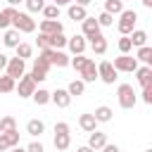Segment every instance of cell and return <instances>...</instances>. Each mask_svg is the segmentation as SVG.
I'll return each instance as SVG.
<instances>
[{
  "instance_id": "cell-1",
  "label": "cell",
  "mask_w": 152,
  "mask_h": 152,
  "mask_svg": "<svg viewBox=\"0 0 152 152\" xmlns=\"http://www.w3.org/2000/svg\"><path fill=\"white\" fill-rule=\"evenodd\" d=\"M135 21H138L135 10H121V12H119V21H116L119 33H121V36H128V33L135 28Z\"/></svg>"
},
{
  "instance_id": "cell-2",
  "label": "cell",
  "mask_w": 152,
  "mask_h": 152,
  "mask_svg": "<svg viewBox=\"0 0 152 152\" xmlns=\"http://www.w3.org/2000/svg\"><path fill=\"white\" fill-rule=\"evenodd\" d=\"M10 26L17 28L19 33H33L36 31V19H31V14H26V12H14Z\"/></svg>"
},
{
  "instance_id": "cell-3",
  "label": "cell",
  "mask_w": 152,
  "mask_h": 152,
  "mask_svg": "<svg viewBox=\"0 0 152 152\" xmlns=\"http://www.w3.org/2000/svg\"><path fill=\"white\" fill-rule=\"evenodd\" d=\"M116 97H119V104H121L124 109H133V107H135V102H138L135 90H133V86H131V83H121V86L116 88Z\"/></svg>"
},
{
  "instance_id": "cell-4",
  "label": "cell",
  "mask_w": 152,
  "mask_h": 152,
  "mask_svg": "<svg viewBox=\"0 0 152 152\" xmlns=\"http://www.w3.org/2000/svg\"><path fill=\"white\" fill-rule=\"evenodd\" d=\"M69 145H71L69 124H66V121L55 124V147H57V150H69Z\"/></svg>"
},
{
  "instance_id": "cell-5",
  "label": "cell",
  "mask_w": 152,
  "mask_h": 152,
  "mask_svg": "<svg viewBox=\"0 0 152 152\" xmlns=\"http://www.w3.org/2000/svg\"><path fill=\"white\" fill-rule=\"evenodd\" d=\"M112 66H114L116 71H126V74H133V71L138 69V59H135V57H131V55H119V57H114Z\"/></svg>"
},
{
  "instance_id": "cell-6",
  "label": "cell",
  "mask_w": 152,
  "mask_h": 152,
  "mask_svg": "<svg viewBox=\"0 0 152 152\" xmlns=\"http://www.w3.org/2000/svg\"><path fill=\"white\" fill-rule=\"evenodd\" d=\"M116 74H119V71H116V69L112 66V62L102 59V62L97 64V78H102V81H104L107 86H112V83L116 81Z\"/></svg>"
},
{
  "instance_id": "cell-7",
  "label": "cell",
  "mask_w": 152,
  "mask_h": 152,
  "mask_svg": "<svg viewBox=\"0 0 152 152\" xmlns=\"http://www.w3.org/2000/svg\"><path fill=\"white\" fill-rule=\"evenodd\" d=\"M17 81H19V83L14 86V90L19 93V97H31V95H33V90H36V83H33V78H31L28 74H24V76H19Z\"/></svg>"
},
{
  "instance_id": "cell-8",
  "label": "cell",
  "mask_w": 152,
  "mask_h": 152,
  "mask_svg": "<svg viewBox=\"0 0 152 152\" xmlns=\"http://www.w3.org/2000/svg\"><path fill=\"white\" fill-rule=\"evenodd\" d=\"M5 69H7V76H12V78L17 81L19 76H24V69H26V64H24V59H19V57H10Z\"/></svg>"
},
{
  "instance_id": "cell-9",
  "label": "cell",
  "mask_w": 152,
  "mask_h": 152,
  "mask_svg": "<svg viewBox=\"0 0 152 152\" xmlns=\"http://www.w3.org/2000/svg\"><path fill=\"white\" fill-rule=\"evenodd\" d=\"M81 28H83V38H93V36H97V33H102L100 28V24H97V19L95 17H86L83 21H81Z\"/></svg>"
},
{
  "instance_id": "cell-10",
  "label": "cell",
  "mask_w": 152,
  "mask_h": 152,
  "mask_svg": "<svg viewBox=\"0 0 152 152\" xmlns=\"http://www.w3.org/2000/svg\"><path fill=\"white\" fill-rule=\"evenodd\" d=\"M50 102H55L57 107L66 109V107L71 104V95L66 93V88H57V90H52V93H50Z\"/></svg>"
},
{
  "instance_id": "cell-11",
  "label": "cell",
  "mask_w": 152,
  "mask_h": 152,
  "mask_svg": "<svg viewBox=\"0 0 152 152\" xmlns=\"http://www.w3.org/2000/svg\"><path fill=\"white\" fill-rule=\"evenodd\" d=\"M38 28H40V33H48V36H52V33H62V31H64V26H62L59 19H43Z\"/></svg>"
},
{
  "instance_id": "cell-12",
  "label": "cell",
  "mask_w": 152,
  "mask_h": 152,
  "mask_svg": "<svg viewBox=\"0 0 152 152\" xmlns=\"http://www.w3.org/2000/svg\"><path fill=\"white\" fill-rule=\"evenodd\" d=\"M66 48H69L74 55H83L86 48H88V40H86L83 36H71V38H66Z\"/></svg>"
},
{
  "instance_id": "cell-13",
  "label": "cell",
  "mask_w": 152,
  "mask_h": 152,
  "mask_svg": "<svg viewBox=\"0 0 152 152\" xmlns=\"http://www.w3.org/2000/svg\"><path fill=\"white\" fill-rule=\"evenodd\" d=\"M78 74H81V81H83V83H93V81H97V66H95V62L88 59L86 66H83Z\"/></svg>"
},
{
  "instance_id": "cell-14",
  "label": "cell",
  "mask_w": 152,
  "mask_h": 152,
  "mask_svg": "<svg viewBox=\"0 0 152 152\" xmlns=\"http://www.w3.org/2000/svg\"><path fill=\"white\" fill-rule=\"evenodd\" d=\"M48 59H50V64H55V66H69V55L66 52H62V50H52L50 48V52H48Z\"/></svg>"
},
{
  "instance_id": "cell-15",
  "label": "cell",
  "mask_w": 152,
  "mask_h": 152,
  "mask_svg": "<svg viewBox=\"0 0 152 152\" xmlns=\"http://www.w3.org/2000/svg\"><path fill=\"white\" fill-rule=\"evenodd\" d=\"M107 142V133H102V131H90V138H88V147L90 150H102V145Z\"/></svg>"
},
{
  "instance_id": "cell-16",
  "label": "cell",
  "mask_w": 152,
  "mask_h": 152,
  "mask_svg": "<svg viewBox=\"0 0 152 152\" xmlns=\"http://www.w3.org/2000/svg\"><path fill=\"white\" fill-rule=\"evenodd\" d=\"M88 40H90V48H93L95 55H104V52H107V38H104L102 33H97V36H93V38H88Z\"/></svg>"
},
{
  "instance_id": "cell-17",
  "label": "cell",
  "mask_w": 152,
  "mask_h": 152,
  "mask_svg": "<svg viewBox=\"0 0 152 152\" xmlns=\"http://www.w3.org/2000/svg\"><path fill=\"white\" fill-rule=\"evenodd\" d=\"M133 74H135V78H138L140 86H150L152 83V66H147V64L145 66H138Z\"/></svg>"
},
{
  "instance_id": "cell-18",
  "label": "cell",
  "mask_w": 152,
  "mask_h": 152,
  "mask_svg": "<svg viewBox=\"0 0 152 152\" xmlns=\"http://www.w3.org/2000/svg\"><path fill=\"white\" fill-rule=\"evenodd\" d=\"M112 107H107V104H100L95 112H93V116H95V121L97 124H107V121H112Z\"/></svg>"
},
{
  "instance_id": "cell-19",
  "label": "cell",
  "mask_w": 152,
  "mask_h": 152,
  "mask_svg": "<svg viewBox=\"0 0 152 152\" xmlns=\"http://www.w3.org/2000/svg\"><path fill=\"white\" fill-rule=\"evenodd\" d=\"M66 14H69V19H74V21H83V19L88 17V12H86V7H81V5H76V2H71V5H69V10H66Z\"/></svg>"
},
{
  "instance_id": "cell-20",
  "label": "cell",
  "mask_w": 152,
  "mask_h": 152,
  "mask_svg": "<svg viewBox=\"0 0 152 152\" xmlns=\"http://www.w3.org/2000/svg\"><path fill=\"white\" fill-rule=\"evenodd\" d=\"M43 131H45V124H43L40 119H31V121L26 124V133H28V135H33V138H40V135H43Z\"/></svg>"
},
{
  "instance_id": "cell-21",
  "label": "cell",
  "mask_w": 152,
  "mask_h": 152,
  "mask_svg": "<svg viewBox=\"0 0 152 152\" xmlns=\"http://www.w3.org/2000/svg\"><path fill=\"white\" fill-rule=\"evenodd\" d=\"M78 126H81L86 133H90V131H95V128H97V121H95V116H93V114H81V116H78Z\"/></svg>"
},
{
  "instance_id": "cell-22",
  "label": "cell",
  "mask_w": 152,
  "mask_h": 152,
  "mask_svg": "<svg viewBox=\"0 0 152 152\" xmlns=\"http://www.w3.org/2000/svg\"><path fill=\"white\" fill-rule=\"evenodd\" d=\"M14 12H17V7H2L0 10V28H10V24H12V17H14Z\"/></svg>"
},
{
  "instance_id": "cell-23",
  "label": "cell",
  "mask_w": 152,
  "mask_h": 152,
  "mask_svg": "<svg viewBox=\"0 0 152 152\" xmlns=\"http://www.w3.org/2000/svg\"><path fill=\"white\" fill-rule=\"evenodd\" d=\"M2 43H5L7 48H17V45L21 43V38H19V31H17V28H7V31H5V38H2Z\"/></svg>"
},
{
  "instance_id": "cell-24",
  "label": "cell",
  "mask_w": 152,
  "mask_h": 152,
  "mask_svg": "<svg viewBox=\"0 0 152 152\" xmlns=\"http://www.w3.org/2000/svg\"><path fill=\"white\" fill-rule=\"evenodd\" d=\"M128 38H131V43H133V48H140V45H147V33H145V31H140V28H133V31L128 33Z\"/></svg>"
},
{
  "instance_id": "cell-25",
  "label": "cell",
  "mask_w": 152,
  "mask_h": 152,
  "mask_svg": "<svg viewBox=\"0 0 152 152\" xmlns=\"http://www.w3.org/2000/svg\"><path fill=\"white\" fill-rule=\"evenodd\" d=\"M135 59H138V62H142V64H147V66H152V48H150V45H140V48H138Z\"/></svg>"
},
{
  "instance_id": "cell-26",
  "label": "cell",
  "mask_w": 152,
  "mask_h": 152,
  "mask_svg": "<svg viewBox=\"0 0 152 152\" xmlns=\"http://www.w3.org/2000/svg\"><path fill=\"white\" fill-rule=\"evenodd\" d=\"M66 93H69L71 97H78V95H83V93H86V83H83L81 78H74V81L66 86Z\"/></svg>"
},
{
  "instance_id": "cell-27",
  "label": "cell",
  "mask_w": 152,
  "mask_h": 152,
  "mask_svg": "<svg viewBox=\"0 0 152 152\" xmlns=\"http://www.w3.org/2000/svg\"><path fill=\"white\" fill-rule=\"evenodd\" d=\"M31 97H33L36 104H48V102H50V90H45V88H36Z\"/></svg>"
},
{
  "instance_id": "cell-28",
  "label": "cell",
  "mask_w": 152,
  "mask_h": 152,
  "mask_svg": "<svg viewBox=\"0 0 152 152\" xmlns=\"http://www.w3.org/2000/svg\"><path fill=\"white\" fill-rule=\"evenodd\" d=\"M14 86H17V81H14L12 76L0 74V93H12V90H14Z\"/></svg>"
},
{
  "instance_id": "cell-29",
  "label": "cell",
  "mask_w": 152,
  "mask_h": 152,
  "mask_svg": "<svg viewBox=\"0 0 152 152\" xmlns=\"http://www.w3.org/2000/svg\"><path fill=\"white\" fill-rule=\"evenodd\" d=\"M64 45H66V36H64V31L50 36V48H52V50H62Z\"/></svg>"
},
{
  "instance_id": "cell-30",
  "label": "cell",
  "mask_w": 152,
  "mask_h": 152,
  "mask_svg": "<svg viewBox=\"0 0 152 152\" xmlns=\"http://www.w3.org/2000/svg\"><path fill=\"white\" fill-rule=\"evenodd\" d=\"M14 50H17V57L26 62V59L31 57V52H33V45H28V43H19V45H17Z\"/></svg>"
},
{
  "instance_id": "cell-31",
  "label": "cell",
  "mask_w": 152,
  "mask_h": 152,
  "mask_svg": "<svg viewBox=\"0 0 152 152\" xmlns=\"http://www.w3.org/2000/svg\"><path fill=\"white\" fill-rule=\"evenodd\" d=\"M121 10H124V2H121V0H107V2H104V12H109L112 17L119 14Z\"/></svg>"
},
{
  "instance_id": "cell-32",
  "label": "cell",
  "mask_w": 152,
  "mask_h": 152,
  "mask_svg": "<svg viewBox=\"0 0 152 152\" xmlns=\"http://www.w3.org/2000/svg\"><path fill=\"white\" fill-rule=\"evenodd\" d=\"M40 12H43L45 19H59V7H57V5H45Z\"/></svg>"
},
{
  "instance_id": "cell-33",
  "label": "cell",
  "mask_w": 152,
  "mask_h": 152,
  "mask_svg": "<svg viewBox=\"0 0 152 152\" xmlns=\"http://www.w3.org/2000/svg\"><path fill=\"white\" fill-rule=\"evenodd\" d=\"M17 128V121H14V116H2L0 119V131L2 133H7V131H14Z\"/></svg>"
},
{
  "instance_id": "cell-34",
  "label": "cell",
  "mask_w": 152,
  "mask_h": 152,
  "mask_svg": "<svg viewBox=\"0 0 152 152\" xmlns=\"http://www.w3.org/2000/svg\"><path fill=\"white\" fill-rule=\"evenodd\" d=\"M131 50H133L131 38H128V36H121V38H119V52H121V55H128Z\"/></svg>"
},
{
  "instance_id": "cell-35",
  "label": "cell",
  "mask_w": 152,
  "mask_h": 152,
  "mask_svg": "<svg viewBox=\"0 0 152 152\" xmlns=\"http://www.w3.org/2000/svg\"><path fill=\"white\" fill-rule=\"evenodd\" d=\"M88 59H90V57H83V55H74V57L69 59V64H71L76 71H81V69L86 66V62H88Z\"/></svg>"
},
{
  "instance_id": "cell-36",
  "label": "cell",
  "mask_w": 152,
  "mask_h": 152,
  "mask_svg": "<svg viewBox=\"0 0 152 152\" xmlns=\"http://www.w3.org/2000/svg\"><path fill=\"white\" fill-rule=\"evenodd\" d=\"M26 2V10L28 12H40L45 7V0H24Z\"/></svg>"
},
{
  "instance_id": "cell-37",
  "label": "cell",
  "mask_w": 152,
  "mask_h": 152,
  "mask_svg": "<svg viewBox=\"0 0 152 152\" xmlns=\"http://www.w3.org/2000/svg\"><path fill=\"white\" fill-rule=\"evenodd\" d=\"M95 19H97V24H100V26H112V24H114V17H112L109 12H102V14H100V17H95Z\"/></svg>"
},
{
  "instance_id": "cell-38",
  "label": "cell",
  "mask_w": 152,
  "mask_h": 152,
  "mask_svg": "<svg viewBox=\"0 0 152 152\" xmlns=\"http://www.w3.org/2000/svg\"><path fill=\"white\" fill-rule=\"evenodd\" d=\"M36 45H38L40 50H48V48H50V36H48V33H40V36L36 38Z\"/></svg>"
},
{
  "instance_id": "cell-39",
  "label": "cell",
  "mask_w": 152,
  "mask_h": 152,
  "mask_svg": "<svg viewBox=\"0 0 152 152\" xmlns=\"http://www.w3.org/2000/svg\"><path fill=\"white\" fill-rule=\"evenodd\" d=\"M5 138H7V142H10V147H14V145H19V131L14 128V131H7L5 133Z\"/></svg>"
},
{
  "instance_id": "cell-40",
  "label": "cell",
  "mask_w": 152,
  "mask_h": 152,
  "mask_svg": "<svg viewBox=\"0 0 152 152\" xmlns=\"http://www.w3.org/2000/svg\"><path fill=\"white\" fill-rule=\"evenodd\" d=\"M142 102L145 104H152V83L150 86H142Z\"/></svg>"
},
{
  "instance_id": "cell-41",
  "label": "cell",
  "mask_w": 152,
  "mask_h": 152,
  "mask_svg": "<svg viewBox=\"0 0 152 152\" xmlns=\"http://www.w3.org/2000/svg\"><path fill=\"white\" fill-rule=\"evenodd\" d=\"M26 152H45V147H43V142H40V140H33V142L26 147Z\"/></svg>"
},
{
  "instance_id": "cell-42",
  "label": "cell",
  "mask_w": 152,
  "mask_h": 152,
  "mask_svg": "<svg viewBox=\"0 0 152 152\" xmlns=\"http://www.w3.org/2000/svg\"><path fill=\"white\" fill-rule=\"evenodd\" d=\"M7 150H10V142H7L5 133H0V152H7Z\"/></svg>"
},
{
  "instance_id": "cell-43",
  "label": "cell",
  "mask_w": 152,
  "mask_h": 152,
  "mask_svg": "<svg viewBox=\"0 0 152 152\" xmlns=\"http://www.w3.org/2000/svg\"><path fill=\"white\" fill-rule=\"evenodd\" d=\"M102 152H121V150H119V145H109V142H104V145H102Z\"/></svg>"
},
{
  "instance_id": "cell-44",
  "label": "cell",
  "mask_w": 152,
  "mask_h": 152,
  "mask_svg": "<svg viewBox=\"0 0 152 152\" xmlns=\"http://www.w3.org/2000/svg\"><path fill=\"white\" fill-rule=\"evenodd\" d=\"M5 66H7V55H2V52H0V71H2Z\"/></svg>"
},
{
  "instance_id": "cell-45",
  "label": "cell",
  "mask_w": 152,
  "mask_h": 152,
  "mask_svg": "<svg viewBox=\"0 0 152 152\" xmlns=\"http://www.w3.org/2000/svg\"><path fill=\"white\" fill-rule=\"evenodd\" d=\"M74 2H76V5H81V7H88L93 0H74Z\"/></svg>"
},
{
  "instance_id": "cell-46",
  "label": "cell",
  "mask_w": 152,
  "mask_h": 152,
  "mask_svg": "<svg viewBox=\"0 0 152 152\" xmlns=\"http://www.w3.org/2000/svg\"><path fill=\"white\" fill-rule=\"evenodd\" d=\"M69 2H74V0H55V5H57V7H62V5H69Z\"/></svg>"
},
{
  "instance_id": "cell-47",
  "label": "cell",
  "mask_w": 152,
  "mask_h": 152,
  "mask_svg": "<svg viewBox=\"0 0 152 152\" xmlns=\"http://www.w3.org/2000/svg\"><path fill=\"white\" fill-rule=\"evenodd\" d=\"M7 152H26V150H24V147H19V145H14V147H10Z\"/></svg>"
},
{
  "instance_id": "cell-48",
  "label": "cell",
  "mask_w": 152,
  "mask_h": 152,
  "mask_svg": "<svg viewBox=\"0 0 152 152\" xmlns=\"http://www.w3.org/2000/svg\"><path fill=\"white\" fill-rule=\"evenodd\" d=\"M76 152H95V150H90V147H88V145H83V147H78V150H76Z\"/></svg>"
},
{
  "instance_id": "cell-49",
  "label": "cell",
  "mask_w": 152,
  "mask_h": 152,
  "mask_svg": "<svg viewBox=\"0 0 152 152\" xmlns=\"http://www.w3.org/2000/svg\"><path fill=\"white\" fill-rule=\"evenodd\" d=\"M19 2H24V0H7V5H10V7H17Z\"/></svg>"
},
{
  "instance_id": "cell-50",
  "label": "cell",
  "mask_w": 152,
  "mask_h": 152,
  "mask_svg": "<svg viewBox=\"0 0 152 152\" xmlns=\"http://www.w3.org/2000/svg\"><path fill=\"white\" fill-rule=\"evenodd\" d=\"M142 7H147V10H150V7H152V0H142Z\"/></svg>"
},
{
  "instance_id": "cell-51",
  "label": "cell",
  "mask_w": 152,
  "mask_h": 152,
  "mask_svg": "<svg viewBox=\"0 0 152 152\" xmlns=\"http://www.w3.org/2000/svg\"><path fill=\"white\" fill-rule=\"evenodd\" d=\"M145 152H152V150H145Z\"/></svg>"
},
{
  "instance_id": "cell-52",
  "label": "cell",
  "mask_w": 152,
  "mask_h": 152,
  "mask_svg": "<svg viewBox=\"0 0 152 152\" xmlns=\"http://www.w3.org/2000/svg\"><path fill=\"white\" fill-rule=\"evenodd\" d=\"M121 2H126V0H121Z\"/></svg>"
},
{
  "instance_id": "cell-53",
  "label": "cell",
  "mask_w": 152,
  "mask_h": 152,
  "mask_svg": "<svg viewBox=\"0 0 152 152\" xmlns=\"http://www.w3.org/2000/svg\"><path fill=\"white\" fill-rule=\"evenodd\" d=\"M0 133H2V131H0Z\"/></svg>"
},
{
  "instance_id": "cell-54",
  "label": "cell",
  "mask_w": 152,
  "mask_h": 152,
  "mask_svg": "<svg viewBox=\"0 0 152 152\" xmlns=\"http://www.w3.org/2000/svg\"><path fill=\"white\" fill-rule=\"evenodd\" d=\"M0 10H2V7H0Z\"/></svg>"
}]
</instances>
